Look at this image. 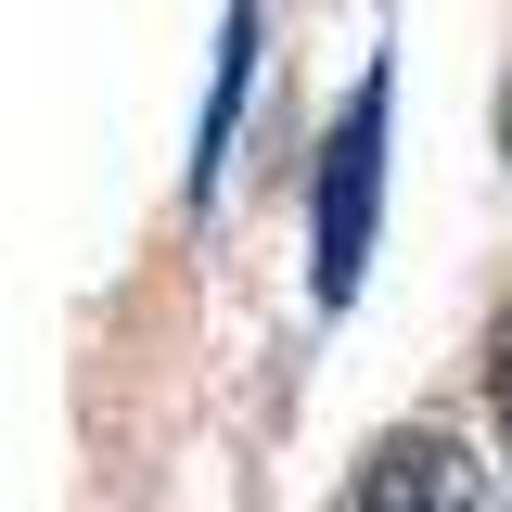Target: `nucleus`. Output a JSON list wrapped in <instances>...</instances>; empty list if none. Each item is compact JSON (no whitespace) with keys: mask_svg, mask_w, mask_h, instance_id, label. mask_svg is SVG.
<instances>
[{"mask_svg":"<svg viewBox=\"0 0 512 512\" xmlns=\"http://www.w3.org/2000/svg\"><path fill=\"white\" fill-rule=\"evenodd\" d=\"M372 205H384V64L346 90V116L320 141V308L359 295V269H372Z\"/></svg>","mask_w":512,"mask_h":512,"instance_id":"obj_1","label":"nucleus"},{"mask_svg":"<svg viewBox=\"0 0 512 512\" xmlns=\"http://www.w3.org/2000/svg\"><path fill=\"white\" fill-rule=\"evenodd\" d=\"M333 512H487V461L448 436V423H397V436L346 474Z\"/></svg>","mask_w":512,"mask_h":512,"instance_id":"obj_2","label":"nucleus"},{"mask_svg":"<svg viewBox=\"0 0 512 512\" xmlns=\"http://www.w3.org/2000/svg\"><path fill=\"white\" fill-rule=\"evenodd\" d=\"M244 90H256V0H231V26H218V90H205V128H192V192H218V167H231Z\"/></svg>","mask_w":512,"mask_h":512,"instance_id":"obj_3","label":"nucleus"},{"mask_svg":"<svg viewBox=\"0 0 512 512\" xmlns=\"http://www.w3.org/2000/svg\"><path fill=\"white\" fill-rule=\"evenodd\" d=\"M487 397H500V436H512V320H500V346H487Z\"/></svg>","mask_w":512,"mask_h":512,"instance_id":"obj_4","label":"nucleus"},{"mask_svg":"<svg viewBox=\"0 0 512 512\" xmlns=\"http://www.w3.org/2000/svg\"><path fill=\"white\" fill-rule=\"evenodd\" d=\"M500 154H512V103H500Z\"/></svg>","mask_w":512,"mask_h":512,"instance_id":"obj_5","label":"nucleus"}]
</instances>
